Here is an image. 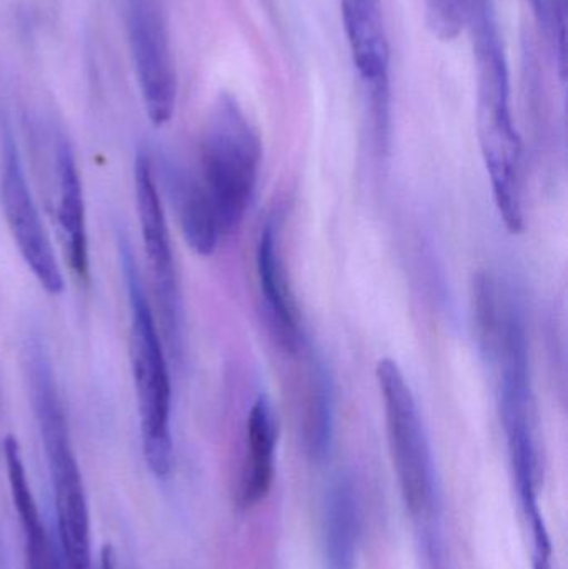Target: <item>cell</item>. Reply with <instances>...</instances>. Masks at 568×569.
I'll use <instances>...</instances> for the list:
<instances>
[{
  "label": "cell",
  "instance_id": "6da1fadb",
  "mask_svg": "<svg viewBox=\"0 0 568 569\" xmlns=\"http://www.w3.org/2000/svg\"><path fill=\"white\" fill-rule=\"evenodd\" d=\"M477 69V133L494 200L510 233L524 230L522 142L514 122L510 72L492 0H467Z\"/></svg>",
  "mask_w": 568,
  "mask_h": 569
},
{
  "label": "cell",
  "instance_id": "7a4b0ae2",
  "mask_svg": "<svg viewBox=\"0 0 568 569\" xmlns=\"http://www.w3.org/2000/svg\"><path fill=\"white\" fill-rule=\"evenodd\" d=\"M23 368L30 401L46 451L56 500L60 550L69 569H90V515L82 473L73 453L66 411L60 400L46 340L30 331L23 345Z\"/></svg>",
  "mask_w": 568,
  "mask_h": 569
},
{
  "label": "cell",
  "instance_id": "3957f363",
  "mask_svg": "<svg viewBox=\"0 0 568 569\" xmlns=\"http://www.w3.org/2000/svg\"><path fill=\"white\" fill-rule=\"evenodd\" d=\"M119 259L129 300L130 363L139 403L143 457L150 471L160 480H166L173 468L169 365L132 247L126 236L119 237Z\"/></svg>",
  "mask_w": 568,
  "mask_h": 569
},
{
  "label": "cell",
  "instance_id": "277c9868",
  "mask_svg": "<svg viewBox=\"0 0 568 569\" xmlns=\"http://www.w3.org/2000/svg\"><path fill=\"white\" fill-rule=\"evenodd\" d=\"M262 166V140L239 100L222 92L203 127L200 172L220 236L232 233L252 203Z\"/></svg>",
  "mask_w": 568,
  "mask_h": 569
},
{
  "label": "cell",
  "instance_id": "5b68a950",
  "mask_svg": "<svg viewBox=\"0 0 568 569\" xmlns=\"http://www.w3.org/2000/svg\"><path fill=\"white\" fill-rule=\"evenodd\" d=\"M390 457L413 523L440 520V487L429 435L406 375L392 358L377 365Z\"/></svg>",
  "mask_w": 568,
  "mask_h": 569
},
{
  "label": "cell",
  "instance_id": "8992f818",
  "mask_svg": "<svg viewBox=\"0 0 568 569\" xmlns=\"http://www.w3.org/2000/svg\"><path fill=\"white\" fill-rule=\"evenodd\" d=\"M133 179H136L140 233H142L143 249L152 272L163 333H166L170 353L173 358H179L182 355V295H180L169 227H167L166 213H163L159 189H157L152 159L146 150L137 153Z\"/></svg>",
  "mask_w": 568,
  "mask_h": 569
},
{
  "label": "cell",
  "instance_id": "52a82bcc",
  "mask_svg": "<svg viewBox=\"0 0 568 569\" xmlns=\"http://www.w3.org/2000/svg\"><path fill=\"white\" fill-rule=\"evenodd\" d=\"M0 199H2L7 226L23 262L47 293H62V272L37 210L36 200L30 192L22 157L10 130L3 133Z\"/></svg>",
  "mask_w": 568,
  "mask_h": 569
},
{
  "label": "cell",
  "instance_id": "ba28073f",
  "mask_svg": "<svg viewBox=\"0 0 568 569\" xmlns=\"http://www.w3.org/2000/svg\"><path fill=\"white\" fill-rule=\"evenodd\" d=\"M127 30L147 116L153 126H166L177 103L176 63L166 23L150 0H130Z\"/></svg>",
  "mask_w": 568,
  "mask_h": 569
},
{
  "label": "cell",
  "instance_id": "9c48e42d",
  "mask_svg": "<svg viewBox=\"0 0 568 569\" xmlns=\"http://www.w3.org/2000/svg\"><path fill=\"white\" fill-rule=\"evenodd\" d=\"M350 56L370 96L372 123L390 120V49L382 0H339Z\"/></svg>",
  "mask_w": 568,
  "mask_h": 569
},
{
  "label": "cell",
  "instance_id": "30bf717a",
  "mask_svg": "<svg viewBox=\"0 0 568 569\" xmlns=\"http://www.w3.org/2000/svg\"><path fill=\"white\" fill-rule=\"evenodd\" d=\"M282 217L272 213L260 230L257 243V273L267 315L283 347L296 350L300 343L299 315L282 259Z\"/></svg>",
  "mask_w": 568,
  "mask_h": 569
},
{
  "label": "cell",
  "instance_id": "8fae6325",
  "mask_svg": "<svg viewBox=\"0 0 568 569\" xmlns=\"http://www.w3.org/2000/svg\"><path fill=\"white\" fill-rule=\"evenodd\" d=\"M59 177V223L66 243L67 259L79 279H89V237H87L86 203L76 156L66 137L56 147Z\"/></svg>",
  "mask_w": 568,
  "mask_h": 569
},
{
  "label": "cell",
  "instance_id": "7c38bea8",
  "mask_svg": "<svg viewBox=\"0 0 568 569\" xmlns=\"http://www.w3.org/2000/svg\"><path fill=\"white\" fill-rule=\"evenodd\" d=\"M166 172L167 192L186 242L199 256H212L222 236L199 173L187 172L170 163Z\"/></svg>",
  "mask_w": 568,
  "mask_h": 569
},
{
  "label": "cell",
  "instance_id": "4fadbf2b",
  "mask_svg": "<svg viewBox=\"0 0 568 569\" xmlns=\"http://www.w3.org/2000/svg\"><path fill=\"white\" fill-rule=\"evenodd\" d=\"M359 498L352 480L339 477L323 501V565L326 569H357L359 557Z\"/></svg>",
  "mask_w": 568,
  "mask_h": 569
},
{
  "label": "cell",
  "instance_id": "5bb4252c",
  "mask_svg": "<svg viewBox=\"0 0 568 569\" xmlns=\"http://www.w3.org/2000/svg\"><path fill=\"white\" fill-rule=\"evenodd\" d=\"M279 423L269 398L260 395L250 408L247 420V457L240 500L253 507L266 500L273 483Z\"/></svg>",
  "mask_w": 568,
  "mask_h": 569
},
{
  "label": "cell",
  "instance_id": "9a60e30c",
  "mask_svg": "<svg viewBox=\"0 0 568 569\" xmlns=\"http://www.w3.org/2000/svg\"><path fill=\"white\" fill-rule=\"evenodd\" d=\"M7 478L13 508L22 528L23 548H26L27 569H60L56 560V551L47 537L46 527L40 518L36 498L27 480L19 441L13 437L3 440Z\"/></svg>",
  "mask_w": 568,
  "mask_h": 569
},
{
  "label": "cell",
  "instance_id": "2e32d148",
  "mask_svg": "<svg viewBox=\"0 0 568 569\" xmlns=\"http://www.w3.org/2000/svg\"><path fill=\"white\" fill-rule=\"evenodd\" d=\"M333 440V398L326 368L313 363L310 371V395L306 411V447L310 457L323 461Z\"/></svg>",
  "mask_w": 568,
  "mask_h": 569
},
{
  "label": "cell",
  "instance_id": "e0dca14e",
  "mask_svg": "<svg viewBox=\"0 0 568 569\" xmlns=\"http://www.w3.org/2000/svg\"><path fill=\"white\" fill-rule=\"evenodd\" d=\"M426 20L434 37L452 42L467 22V0H423Z\"/></svg>",
  "mask_w": 568,
  "mask_h": 569
},
{
  "label": "cell",
  "instance_id": "ac0fdd59",
  "mask_svg": "<svg viewBox=\"0 0 568 569\" xmlns=\"http://www.w3.org/2000/svg\"><path fill=\"white\" fill-rule=\"evenodd\" d=\"M420 569H454L440 520L416 525Z\"/></svg>",
  "mask_w": 568,
  "mask_h": 569
},
{
  "label": "cell",
  "instance_id": "d6986e66",
  "mask_svg": "<svg viewBox=\"0 0 568 569\" xmlns=\"http://www.w3.org/2000/svg\"><path fill=\"white\" fill-rule=\"evenodd\" d=\"M554 32H556L557 50L562 77L567 69V0H554Z\"/></svg>",
  "mask_w": 568,
  "mask_h": 569
},
{
  "label": "cell",
  "instance_id": "ffe728a7",
  "mask_svg": "<svg viewBox=\"0 0 568 569\" xmlns=\"http://www.w3.org/2000/svg\"><path fill=\"white\" fill-rule=\"evenodd\" d=\"M116 553L110 545H106L100 553V569H117Z\"/></svg>",
  "mask_w": 568,
  "mask_h": 569
},
{
  "label": "cell",
  "instance_id": "44dd1931",
  "mask_svg": "<svg viewBox=\"0 0 568 569\" xmlns=\"http://www.w3.org/2000/svg\"><path fill=\"white\" fill-rule=\"evenodd\" d=\"M534 9H536L537 16L542 20H547V0H530Z\"/></svg>",
  "mask_w": 568,
  "mask_h": 569
}]
</instances>
